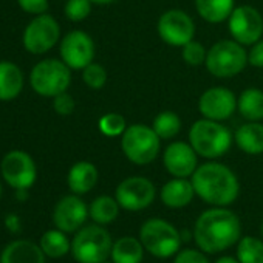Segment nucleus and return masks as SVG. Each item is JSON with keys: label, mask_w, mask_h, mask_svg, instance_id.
Listing matches in <instances>:
<instances>
[{"label": "nucleus", "mask_w": 263, "mask_h": 263, "mask_svg": "<svg viewBox=\"0 0 263 263\" xmlns=\"http://www.w3.org/2000/svg\"><path fill=\"white\" fill-rule=\"evenodd\" d=\"M144 251L140 238L127 235L113 241L110 258L113 263H141Z\"/></svg>", "instance_id": "23"}, {"label": "nucleus", "mask_w": 263, "mask_h": 263, "mask_svg": "<svg viewBox=\"0 0 263 263\" xmlns=\"http://www.w3.org/2000/svg\"><path fill=\"white\" fill-rule=\"evenodd\" d=\"M234 141L238 149L246 155H261L263 154V124L260 121H246L241 124Z\"/></svg>", "instance_id": "22"}, {"label": "nucleus", "mask_w": 263, "mask_h": 263, "mask_svg": "<svg viewBox=\"0 0 263 263\" xmlns=\"http://www.w3.org/2000/svg\"><path fill=\"white\" fill-rule=\"evenodd\" d=\"M157 31L160 39L171 47H184L195 37V22L183 10H167L164 11L158 22Z\"/></svg>", "instance_id": "12"}, {"label": "nucleus", "mask_w": 263, "mask_h": 263, "mask_svg": "<svg viewBox=\"0 0 263 263\" xmlns=\"http://www.w3.org/2000/svg\"><path fill=\"white\" fill-rule=\"evenodd\" d=\"M208 56V50L203 47V44L197 41H191L184 47H181V59L189 67H200L204 65Z\"/></svg>", "instance_id": "32"}, {"label": "nucleus", "mask_w": 263, "mask_h": 263, "mask_svg": "<svg viewBox=\"0 0 263 263\" xmlns=\"http://www.w3.org/2000/svg\"><path fill=\"white\" fill-rule=\"evenodd\" d=\"M74 108H76L74 98L68 91H64L53 98V110L59 116H70L74 111Z\"/></svg>", "instance_id": "34"}, {"label": "nucleus", "mask_w": 263, "mask_h": 263, "mask_svg": "<svg viewBox=\"0 0 263 263\" xmlns=\"http://www.w3.org/2000/svg\"><path fill=\"white\" fill-rule=\"evenodd\" d=\"M140 240L147 252L157 258H169L180 251L181 232L163 218H151L140 229Z\"/></svg>", "instance_id": "8"}, {"label": "nucleus", "mask_w": 263, "mask_h": 263, "mask_svg": "<svg viewBox=\"0 0 263 263\" xmlns=\"http://www.w3.org/2000/svg\"><path fill=\"white\" fill-rule=\"evenodd\" d=\"M248 64L254 68H263V39L251 45L248 51Z\"/></svg>", "instance_id": "37"}, {"label": "nucleus", "mask_w": 263, "mask_h": 263, "mask_svg": "<svg viewBox=\"0 0 263 263\" xmlns=\"http://www.w3.org/2000/svg\"><path fill=\"white\" fill-rule=\"evenodd\" d=\"M30 189H16V200L17 201H27L30 194H28Z\"/></svg>", "instance_id": "39"}, {"label": "nucleus", "mask_w": 263, "mask_h": 263, "mask_svg": "<svg viewBox=\"0 0 263 263\" xmlns=\"http://www.w3.org/2000/svg\"><path fill=\"white\" fill-rule=\"evenodd\" d=\"M215 263H240L238 260H237V257H231V255H223V257H220Z\"/></svg>", "instance_id": "40"}, {"label": "nucleus", "mask_w": 263, "mask_h": 263, "mask_svg": "<svg viewBox=\"0 0 263 263\" xmlns=\"http://www.w3.org/2000/svg\"><path fill=\"white\" fill-rule=\"evenodd\" d=\"M155 195V184L149 178L138 175L124 178L115 191V198L119 203L121 209L128 212L147 209L154 203Z\"/></svg>", "instance_id": "11"}, {"label": "nucleus", "mask_w": 263, "mask_h": 263, "mask_svg": "<svg viewBox=\"0 0 263 263\" xmlns=\"http://www.w3.org/2000/svg\"><path fill=\"white\" fill-rule=\"evenodd\" d=\"M235 8V0H195L198 16L209 24H221L229 19Z\"/></svg>", "instance_id": "24"}, {"label": "nucleus", "mask_w": 263, "mask_h": 263, "mask_svg": "<svg viewBox=\"0 0 263 263\" xmlns=\"http://www.w3.org/2000/svg\"><path fill=\"white\" fill-rule=\"evenodd\" d=\"M229 33L241 45H252L263 36V17L260 11L249 5L235 7L228 19Z\"/></svg>", "instance_id": "13"}, {"label": "nucleus", "mask_w": 263, "mask_h": 263, "mask_svg": "<svg viewBox=\"0 0 263 263\" xmlns=\"http://www.w3.org/2000/svg\"><path fill=\"white\" fill-rule=\"evenodd\" d=\"M82 81L91 90H101L107 84V71L101 64L91 62L82 70Z\"/></svg>", "instance_id": "31"}, {"label": "nucleus", "mask_w": 263, "mask_h": 263, "mask_svg": "<svg viewBox=\"0 0 263 263\" xmlns=\"http://www.w3.org/2000/svg\"><path fill=\"white\" fill-rule=\"evenodd\" d=\"M121 151L124 157L137 166H147L157 160L161 151V138L152 125L132 124L121 135Z\"/></svg>", "instance_id": "4"}, {"label": "nucleus", "mask_w": 263, "mask_h": 263, "mask_svg": "<svg viewBox=\"0 0 263 263\" xmlns=\"http://www.w3.org/2000/svg\"><path fill=\"white\" fill-rule=\"evenodd\" d=\"M31 88L44 98H54L68 90L71 84V68L62 59L39 61L30 73Z\"/></svg>", "instance_id": "7"}, {"label": "nucleus", "mask_w": 263, "mask_h": 263, "mask_svg": "<svg viewBox=\"0 0 263 263\" xmlns=\"http://www.w3.org/2000/svg\"><path fill=\"white\" fill-rule=\"evenodd\" d=\"M98 127H99V132L104 137H108V138L119 137L121 138V135L127 128V121L121 113L110 111V113H105L99 118Z\"/></svg>", "instance_id": "30"}, {"label": "nucleus", "mask_w": 263, "mask_h": 263, "mask_svg": "<svg viewBox=\"0 0 263 263\" xmlns=\"http://www.w3.org/2000/svg\"><path fill=\"white\" fill-rule=\"evenodd\" d=\"M90 2L93 5H110V4L116 2V0H90Z\"/></svg>", "instance_id": "41"}, {"label": "nucleus", "mask_w": 263, "mask_h": 263, "mask_svg": "<svg viewBox=\"0 0 263 263\" xmlns=\"http://www.w3.org/2000/svg\"><path fill=\"white\" fill-rule=\"evenodd\" d=\"M163 164L166 171L175 178H191L197 171L198 154L189 144V141L171 143L163 152Z\"/></svg>", "instance_id": "17"}, {"label": "nucleus", "mask_w": 263, "mask_h": 263, "mask_svg": "<svg viewBox=\"0 0 263 263\" xmlns=\"http://www.w3.org/2000/svg\"><path fill=\"white\" fill-rule=\"evenodd\" d=\"M191 181L195 194L212 206H229L240 194V183L232 169L214 160L200 164Z\"/></svg>", "instance_id": "2"}, {"label": "nucleus", "mask_w": 263, "mask_h": 263, "mask_svg": "<svg viewBox=\"0 0 263 263\" xmlns=\"http://www.w3.org/2000/svg\"><path fill=\"white\" fill-rule=\"evenodd\" d=\"M17 5L21 7V10H24L28 14H45L48 11V0H17Z\"/></svg>", "instance_id": "36"}, {"label": "nucleus", "mask_w": 263, "mask_h": 263, "mask_svg": "<svg viewBox=\"0 0 263 263\" xmlns=\"http://www.w3.org/2000/svg\"><path fill=\"white\" fill-rule=\"evenodd\" d=\"M2 194H4V187H2V183H0V198H2Z\"/></svg>", "instance_id": "42"}, {"label": "nucleus", "mask_w": 263, "mask_h": 263, "mask_svg": "<svg viewBox=\"0 0 263 263\" xmlns=\"http://www.w3.org/2000/svg\"><path fill=\"white\" fill-rule=\"evenodd\" d=\"M99 180L98 167L90 161H78L74 163L67 175V184L70 191L76 195L88 194Z\"/></svg>", "instance_id": "20"}, {"label": "nucleus", "mask_w": 263, "mask_h": 263, "mask_svg": "<svg viewBox=\"0 0 263 263\" xmlns=\"http://www.w3.org/2000/svg\"><path fill=\"white\" fill-rule=\"evenodd\" d=\"M61 41V27L59 22L50 14L34 16L33 21L25 27L22 42L28 53L31 54H45L58 45Z\"/></svg>", "instance_id": "9"}, {"label": "nucleus", "mask_w": 263, "mask_h": 263, "mask_svg": "<svg viewBox=\"0 0 263 263\" xmlns=\"http://www.w3.org/2000/svg\"><path fill=\"white\" fill-rule=\"evenodd\" d=\"M95 42L91 36L82 30H73L61 39V59L71 70H84L95 59Z\"/></svg>", "instance_id": "14"}, {"label": "nucleus", "mask_w": 263, "mask_h": 263, "mask_svg": "<svg viewBox=\"0 0 263 263\" xmlns=\"http://www.w3.org/2000/svg\"><path fill=\"white\" fill-rule=\"evenodd\" d=\"M237 260L240 263H263V241L257 237H243L237 241Z\"/></svg>", "instance_id": "29"}, {"label": "nucleus", "mask_w": 263, "mask_h": 263, "mask_svg": "<svg viewBox=\"0 0 263 263\" xmlns=\"http://www.w3.org/2000/svg\"><path fill=\"white\" fill-rule=\"evenodd\" d=\"M174 263H211L206 252L201 249H183L175 254Z\"/></svg>", "instance_id": "35"}, {"label": "nucleus", "mask_w": 263, "mask_h": 263, "mask_svg": "<svg viewBox=\"0 0 263 263\" xmlns=\"http://www.w3.org/2000/svg\"><path fill=\"white\" fill-rule=\"evenodd\" d=\"M237 110L246 121L263 119V91L255 87H249L237 98Z\"/></svg>", "instance_id": "25"}, {"label": "nucleus", "mask_w": 263, "mask_h": 263, "mask_svg": "<svg viewBox=\"0 0 263 263\" xmlns=\"http://www.w3.org/2000/svg\"><path fill=\"white\" fill-rule=\"evenodd\" d=\"M25 84V76L21 67L11 61H0V101L8 102L16 99Z\"/></svg>", "instance_id": "21"}, {"label": "nucleus", "mask_w": 263, "mask_h": 263, "mask_svg": "<svg viewBox=\"0 0 263 263\" xmlns=\"http://www.w3.org/2000/svg\"><path fill=\"white\" fill-rule=\"evenodd\" d=\"M111 235L98 223L82 226L71 240V255L78 263H105L111 254Z\"/></svg>", "instance_id": "5"}, {"label": "nucleus", "mask_w": 263, "mask_h": 263, "mask_svg": "<svg viewBox=\"0 0 263 263\" xmlns=\"http://www.w3.org/2000/svg\"><path fill=\"white\" fill-rule=\"evenodd\" d=\"M0 174L4 181L16 189H30L37 180V167L33 157L25 151H11L0 163Z\"/></svg>", "instance_id": "10"}, {"label": "nucleus", "mask_w": 263, "mask_h": 263, "mask_svg": "<svg viewBox=\"0 0 263 263\" xmlns=\"http://www.w3.org/2000/svg\"><path fill=\"white\" fill-rule=\"evenodd\" d=\"M119 203L116 201L115 197H110V195H99L96 197L90 206H88V215L90 218L98 223V224H110L113 223L118 215H119Z\"/></svg>", "instance_id": "26"}, {"label": "nucleus", "mask_w": 263, "mask_h": 263, "mask_svg": "<svg viewBox=\"0 0 263 263\" xmlns=\"http://www.w3.org/2000/svg\"><path fill=\"white\" fill-rule=\"evenodd\" d=\"M88 206L81 195L70 194L62 197L53 209V223L58 229L74 234L88 218Z\"/></svg>", "instance_id": "15"}, {"label": "nucleus", "mask_w": 263, "mask_h": 263, "mask_svg": "<svg viewBox=\"0 0 263 263\" xmlns=\"http://www.w3.org/2000/svg\"><path fill=\"white\" fill-rule=\"evenodd\" d=\"M204 65L212 76L218 79H229L245 70L248 65V51L245 50V45L237 41L223 39L208 50Z\"/></svg>", "instance_id": "6"}, {"label": "nucleus", "mask_w": 263, "mask_h": 263, "mask_svg": "<svg viewBox=\"0 0 263 263\" xmlns=\"http://www.w3.org/2000/svg\"><path fill=\"white\" fill-rule=\"evenodd\" d=\"M45 258L41 245L27 238L8 243L0 254V263H45Z\"/></svg>", "instance_id": "18"}, {"label": "nucleus", "mask_w": 263, "mask_h": 263, "mask_svg": "<svg viewBox=\"0 0 263 263\" xmlns=\"http://www.w3.org/2000/svg\"><path fill=\"white\" fill-rule=\"evenodd\" d=\"M241 235V223L226 206H214L197 218L192 238L206 254H218L234 246Z\"/></svg>", "instance_id": "1"}, {"label": "nucleus", "mask_w": 263, "mask_h": 263, "mask_svg": "<svg viewBox=\"0 0 263 263\" xmlns=\"http://www.w3.org/2000/svg\"><path fill=\"white\" fill-rule=\"evenodd\" d=\"M234 135L220 121L201 118L197 119L189 128V144L206 160H217L226 155L232 146Z\"/></svg>", "instance_id": "3"}, {"label": "nucleus", "mask_w": 263, "mask_h": 263, "mask_svg": "<svg viewBox=\"0 0 263 263\" xmlns=\"http://www.w3.org/2000/svg\"><path fill=\"white\" fill-rule=\"evenodd\" d=\"M39 245L48 258H62L68 252H71V241L67 237V232L58 228L44 232L39 240Z\"/></svg>", "instance_id": "27"}, {"label": "nucleus", "mask_w": 263, "mask_h": 263, "mask_svg": "<svg viewBox=\"0 0 263 263\" xmlns=\"http://www.w3.org/2000/svg\"><path fill=\"white\" fill-rule=\"evenodd\" d=\"M91 7L90 0H65L64 14L71 22H82L90 16Z\"/></svg>", "instance_id": "33"}, {"label": "nucleus", "mask_w": 263, "mask_h": 263, "mask_svg": "<svg viewBox=\"0 0 263 263\" xmlns=\"http://www.w3.org/2000/svg\"><path fill=\"white\" fill-rule=\"evenodd\" d=\"M194 184L189 178H175L169 180L160 191V198L164 206L169 209H183L195 197Z\"/></svg>", "instance_id": "19"}, {"label": "nucleus", "mask_w": 263, "mask_h": 263, "mask_svg": "<svg viewBox=\"0 0 263 263\" xmlns=\"http://www.w3.org/2000/svg\"><path fill=\"white\" fill-rule=\"evenodd\" d=\"M152 128L155 130V134L161 138V141H167V140L175 138L180 134L181 119L175 111L163 110L155 116V119L152 122Z\"/></svg>", "instance_id": "28"}, {"label": "nucleus", "mask_w": 263, "mask_h": 263, "mask_svg": "<svg viewBox=\"0 0 263 263\" xmlns=\"http://www.w3.org/2000/svg\"><path fill=\"white\" fill-rule=\"evenodd\" d=\"M4 224L13 234H17L22 229V220L17 214H8L4 220Z\"/></svg>", "instance_id": "38"}, {"label": "nucleus", "mask_w": 263, "mask_h": 263, "mask_svg": "<svg viewBox=\"0 0 263 263\" xmlns=\"http://www.w3.org/2000/svg\"><path fill=\"white\" fill-rule=\"evenodd\" d=\"M261 235H263V223H261Z\"/></svg>", "instance_id": "43"}, {"label": "nucleus", "mask_w": 263, "mask_h": 263, "mask_svg": "<svg viewBox=\"0 0 263 263\" xmlns=\"http://www.w3.org/2000/svg\"><path fill=\"white\" fill-rule=\"evenodd\" d=\"M198 110L203 118L226 121L237 110V96L226 87H211L198 99Z\"/></svg>", "instance_id": "16"}]
</instances>
